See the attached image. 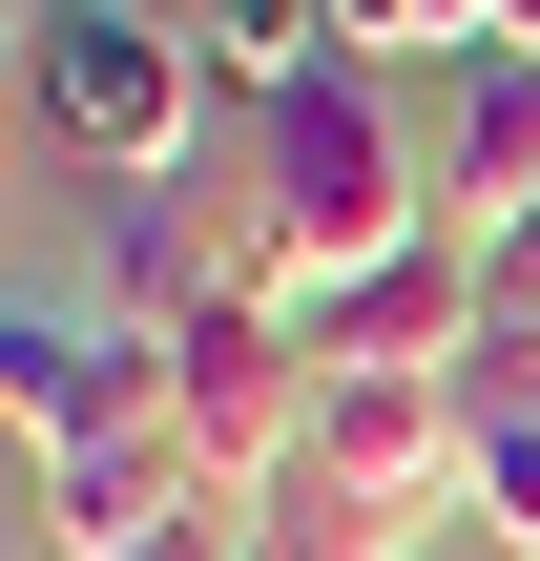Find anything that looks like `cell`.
Wrapping results in <instances>:
<instances>
[{
	"label": "cell",
	"mask_w": 540,
	"mask_h": 561,
	"mask_svg": "<svg viewBox=\"0 0 540 561\" xmlns=\"http://www.w3.org/2000/svg\"><path fill=\"white\" fill-rule=\"evenodd\" d=\"M21 125L83 187H166L187 125H208V62H187L166 0H21Z\"/></svg>",
	"instance_id": "obj_2"
},
{
	"label": "cell",
	"mask_w": 540,
	"mask_h": 561,
	"mask_svg": "<svg viewBox=\"0 0 540 561\" xmlns=\"http://www.w3.org/2000/svg\"><path fill=\"white\" fill-rule=\"evenodd\" d=\"M0 416H21V479L42 458H83V437H125V416H166V333H125L104 291H0Z\"/></svg>",
	"instance_id": "obj_4"
},
{
	"label": "cell",
	"mask_w": 540,
	"mask_h": 561,
	"mask_svg": "<svg viewBox=\"0 0 540 561\" xmlns=\"http://www.w3.org/2000/svg\"><path fill=\"white\" fill-rule=\"evenodd\" d=\"M520 208H540V62L499 42V62H458V125H437V229H479V250H499Z\"/></svg>",
	"instance_id": "obj_6"
},
{
	"label": "cell",
	"mask_w": 540,
	"mask_h": 561,
	"mask_svg": "<svg viewBox=\"0 0 540 561\" xmlns=\"http://www.w3.org/2000/svg\"><path fill=\"white\" fill-rule=\"evenodd\" d=\"M187 541H229V500H208V458H187L166 416H125V437L42 458V520H21V561H187Z\"/></svg>",
	"instance_id": "obj_5"
},
{
	"label": "cell",
	"mask_w": 540,
	"mask_h": 561,
	"mask_svg": "<svg viewBox=\"0 0 540 561\" xmlns=\"http://www.w3.org/2000/svg\"><path fill=\"white\" fill-rule=\"evenodd\" d=\"M312 396H333V354H312L271 291H208V312L166 333V437L208 458V500H271V479L312 458Z\"/></svg>",
	"instance_id": "obj_3"
},
{
	"label": "cell",
	"mask_w": 540,
	"mask_h": 561,
	"mask_svg": "<svg viewBox=\"0 0 540 561\" xmlns=\"http://www.w3.org/2000/svg\"><path fill=\"white\" fill-rule=\"evenodd\" d=\"M250 229H229V291H271V312H333L354 271H395L416 229H437V187H416V146H395V104H375V62H312L271 125H250Z\"/></svg>",
	"instance_id": "obj_1"
},
{
	"label": "cell",
	"mask_w": 540,
	"mask_h": 561,
	"mask_svg": "<svg viewBox=\"0 0 540 561\" xmlns=\"http://www.w3.org/2000/svg\"><path fill=\"white\" fill-rule=\"evenodd\" d=\"M229 561H416V520L395 500H354V479H271V500H229Z\"/></svg>",
	"instance_id": "obj_8"
},
{
	"label": "cell",
	"mask_w": 540,
	"mask_h": 561,
	"mask_svg": "<svg viewBox=\"0 0 540 561\" xmlns=\"http://www.w3.org/2000/svg\"><path fill=\"white\" fill-rule=\"evenodd\" d=\"M458 520L499 561H540V375H479V479H458Z\"/></svg>",
	"instance_id": "obj_9"
},
{
	"label": "cell",
	"mask_w": 540,
	"mask_h": 561,
	"mask_svg": "<svg viewBox=\"0 0 540 561\" xmlns=\"http://www.w3.org/2000/svg\"><path fill=\"white\" fill-rule=\"evenodd\" d=\"M333 42H354V62H395V42H458V62H499V0H333Z\"/></svg>",
	"instance_id": "obj_10"
},
{
	"label": "cell",
	"mask_w": 540,
	"mask_h": 561,
	"mask_svg": "<svg viewBox=\"0 0 540 561\" xmlns=\"http://www.w3.org/2000/svg\"><path fill=\"white\" fill-rule=\"evenodd\" d=\"M166 21H187V62H208V83H229L250 125H271V104H291L312 62H354V42H333V0H166Z\"/></svg>",
	"instance_id": "obj_7"
},
{
	"label": "cell",
	"mask_w": 540,
	"mask_h": 561,
	"mask_svg": "<svg viewBox=\"0 0 540 561\" xmlns=\"http://www.w3.org/2000/svg\"><path fill=\"white\" fill-rule=\"evenodd\" d=\"M499 42H520V62H540V0H499Z\"/></svg>",
	"instance_id": "obj_11"
}]
</instances>
